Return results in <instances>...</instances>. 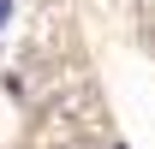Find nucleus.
<instances>
[{"label":"nucleus","instance_id":"obj_1","mask_svg":"<svg viewBox=\"0 0 155 149\" xmlns=\"http://www.w3.org/2000/svg\"><path fill=\"white\" fill-rule=\"evenodd\" d=\"M12 6H18V0H0V36H6V24H12Z\"/></svg>","mask_w":155,"mask_h":149}]
</instances>
